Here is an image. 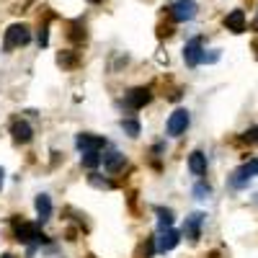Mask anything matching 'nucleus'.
Here are the masks:
<instances>
[{"instance_id":"obj_1","label":"nucleus","mask_w":258,"mask_h":258,"mask_svg":"<svg viewBox=\"0 0 258 258\" xmlns=\"http://www.w3.org/2000/svg\"><path fill=\"white\" fill-rule=\"evenodd\" d=\"M31 41V29L26 24H11L6 29V36H3V49L11 52L16 47H26Z\"/></svg>"},{"instance_id":"obj_2","label":"nucleus","mask_w":258,"mask_h":258,"mask_svg":"<svg viewBox=\"0 0 258 258\" xmlns=\"http://www.w3.org/2000/svg\"><path fill=\"white\" fill-rule=\"evenodd\" d=\"M170 18L178 21V24H183V21H194L199 13V6H197V0H176L173 6L168 8Z\"/></svg>"},{"instance_id":"obj_3","label":"nucleus","mask_w":258,"mask_h":258,"mask_svg":"<svg viewBox=\"0 0 258 258\" xmlns=\"http://www.w3.org/2000/svg\"><path fill=\"white\" fill-rule=\"evenodd\" d=\"M13 225H16V240H18V243H47V235L39 232L36 225L24 222V220H21V222L16 220Z\"/></svg>"},{"instance_id":"obj_4","label":"nucleus","mask_w":258,"mask_h":258,"mask_svg":"<svg viewBox=\"0 0 258 258\" xmlns=\"http://www.w3.org/2000/svg\"><path fill=\"white\" fill-rule=\"evenodd\" d=\"M150 101H153V91L145 88V85H140V88H132V91L124 96V106H126V109H132V111L145 109Z\"/></svg>"},{"instance_id":"obj_5","label":"nucleus","mask_w":258,"mask_h":258,"mask_svg":"<svg viewBox=\"0 0 258 258\" xmlns=\"http://www.w3.org/2000/svg\"><path fill=\"white\" fill-rule=\"evenodd\" d=\"M183 62L188 64V68H197L199 62H204V41H202V36H194L191 41H186Z\"/></svg>"},{"instance_id":"obj_6","label":"nucleus","mask_w":258,"mask_h":258,"mask_svg":"<svg viewBox=\"0 0 258 258\" xmlns=\"http://www.w3.org/2000/svg\"><path fill=\"white\" fill-rule=\"evenodd\" d=\"M188 121H191L188 111H186V109H176L173 114L168 116V124H165L168 135H170V137H181L186 129H188Z\"/></svg>"},{"instance_id":"obj_7","label":"nucleus","mask_w":258,"mask_h":258,"mask_svg":"<svg viewBox=\"0 0 258 258\" xmlns=\"http://www.w3.org/2000/svg\"><path fill=\"white\" fill-rule=\"evenodd\" d=\"M75 147L80 150V153H101V150L106 147V140L98 137V135H88V132H83L75 137Z\"/></svg>"},{"instance_id":"obj_8","label":"nucleus","mask_w":258,"mask_h":258,"mask_svg":"<svg viewBox=\"0 0 258 258\" xmlns=\"http://www.w3.org/2000/svg\"><path fill=\"white\" fill-rule=\"evenodd\" d=\"M181 240V232L173 230V227H168V230H160L158 232V238H155V250L158 253H168V250H173Z\"/></svg>"},{"instance_id":"obj_9","label":"nucleus","mask_w":258,"mask_h":258,"mask_svg":"<svg viewBox=\"0 0 258 258\" xmlns=\"http://www.w3.org/2000/svg\"><path fill=\"white\" fill-rule=\"evenodd\" d=\"M202 222H204V214H202V212H194V214H188V217H186L183 232H186V238H188L191 243H197V240L202 238Z\"/></svg>"},{"instance_id":"obj_10","label":"nucleus","mask_w":258,"mask_h":258,"mask_svg":"<svg viewBox=\"0 0 258 258\" xmlns=\"http://www.w3.org/2000/svg\"><path fill=\"white\" fill-rule=\"evenodd\" d=\"M11 135H13V140H16V142H21V145L31 142V137H34L29 121H24V119H16V121L11 124Z\"/></svg>"},{"instance_id":"obj_11","label":"nucleus","mask_w":258,"mask_h":258,"mask_svg":"<svg viewBox=\"0 0 258 258\" xmlns=\"http://www.w3.org/2000/svg\"><path fill=\"white\" fill-rule=\"evenodd\" d=\"M225 26L232 34H243L245 31V11H230L225 16Z\"/></svg>"},{"instance_id":"obj_12","label":"nucleus","mask_w":258,"mask_h":258,"mask_svg":"<svg viewBox=\"0 0 258 258\" xmlns=\"http://www.w3.org/2000/svg\"><path fill=\"white\" fill-rule=\"evenodd\" d=\"M124 163H126V160H124V155L119 153V150H114V147L103 155V168L109 170V173H119V170L124 168Z\"/></svg>"},{"instance_id":"obj_13","label":"nucleus","mask_w":258,"mask_h":258,"mask_svg":"<svg viewBox=\"0 0 258 258\" xmlns=\"http://www.w3.org/2000/svg\"><path fill=\"white\" fill-rule=\"evenodd\" d=\"M188 170L199 178L207 173V155L202 153V150H194V153L188 155Z\"/></svg>"},{"instance_id":"obj_14","label":"nucleus","mask_w":258,"mask_h":258,"mask_svg":"<svg viewBox=\"0 0 258 258\" xmlns=\"http://www.w3.org/2000/svg\"><path fill=\"white\" fill-rule=\"evenodd\" d=\"M36 214H39V222H47L52 217V199L47 194H39L36 197Z\"/></svg>"},{"instance_id":"obj_15","label":"nucleus","mask_w":258,"mask_h":258,"mask_svg":"<svg viewBox=\"0 0 258 258\" xmlns=\"http://www.w3.org/2000/svg\"><path fill=\"white\" fill-rule=\"evenodd\" d=\"M68 39L75 41V44H83L85 39H88V34H85V26L83 21H73V24H68Z\"/></svg>"},{"instance_id":"obj_16","label":"nucleus","mask_w":258,"mask_h":258,"mask_svg":"<svg viewBox=\"0 0 258 258\" xmlns=\"http://www.w3.org/2000/svg\"><path fill=\"white\" fill-rule=\"evenodd\" d=\"M158 227L160 230H168V227H173V212L170 209H158Z\"/></svg>"},{"instance_id":"obj_17","label":"nucleus","mask_w":258,"mask_h":258,"mask_svg":"<svg viewBox=\"0 0 258 258\" xmlns=\"http://www.w3.org/2000/svg\"><path fill=\"white\" fill-rule=\"evenodd\" d=\"M121 129L129 137H140V121L137 119H121Z\"/></svg>"},{"instance_id":"obj_18","label":"nucleus","mask_w":258,"mask_h":258,"mask_svg":"<svg viewBox=\"0 0 258 258\" xmlns=\"http://www.w3.org/2000/svg\"><path fill=\"white\" fill-rule=\"evenodd\" d=\"M57 62L62 64V68H75V64H78V54L70 52V49H68V52H59V54H57Z\"/></svg>"},{"instance_id":"obj_19","label":"nucleus","mask_w":258,"mask_h":258,"mask_svg":"<svg viewBox=\"0 0 258 258\" xmlns=\"http://www.w3.org/2000/svg\"><path fill=\"white\" fill-rule=\"evenodd\" d=\"M101 163H103V155H98V153H85V155H83V165L88 168V170L98 168Z\"/></svg>"},{"instance_id":"obj_20","label":"nucleus","mask_w":258,"mask_h":258,"mask_svg":"<svg viewBox=\"0 0 258 258\" xmlns=\"http://www.w3.org/2000/svg\"><path fill=\"white\" fill-rule=\"evenodd\" d=\"M88 183L96 186V188H111V186H114L109 178H101L98 173H91V176H88Z\"/></svg>"},{"instance_id":"obj_21","label":"nucleus","mask_w":258,"mask_h":258,"mask_svg":"<svg viewBox=\"0 0 258 258\" xmlns=\"http://www.w3.org/2000/svg\"><path fill=\"white\" fill-rule=\"evenodd\" d=\"M243 170H245V176L248 178H253V176H258V158H253V160H248L245 165H240Z\"/></svg>"},{"instance_id":"obj_22","label":"nucleus","mask_w":258,"mask_h":258,"mask_svg":"<svg viewBox=\"0 0 258 258\" xmlns=\"http://www.w3.org/2000/svg\"><path fill=\"white\" fill-rule=\"evenodd\" d=\"M243 140H245V142H248V145H253V142H258V124H255V126H250V129H248V132H245V135H243Z\"/></svg>"},{"instance_id":"obj_23","label":"nucleus","mask_w":258,"mask_h":258,"mask_svg":"<svg viewBox=\"0 0 258 258\" xmlns=\"http://www.w3.org/2000/svg\"><path fill=\"white\" fill-rule=\"evenodd\" d=\"M209 191H212V188H209V186H204V183H197V186H194V194H197L199 199L209 197Z\"/></svg>"},{"instance_id":"obj_24","label":"nucleus","mask_w":258,"mask_h":258,"mask_svg":"<svg viewBox=\"0 0 258 258\" xmlns=\"http://www.w3.org/2000/svg\"><path fill=\"white\" fill-rule=\"evenodd\" d=\"M49 44V34H47V26H41L39 31V47H47Z\"/></svg>"},{"instance_id":"obj_25","label":"nucleus","mask_w":258,"mask_h":258,"mask_svg":"<svg viewBox=\"0 0 258 258\" xmlns=\"http://www.w3.org/2000/svg\"><path fill=\"white\" fill-rule=\"evenodd\" d=\"M170 34H173V26H163V24L158 26V36H160V39H163V36H170Z\"/></svg>"},{"instance_id":"obj_26","label":"nucleus","mask_w":258,"mask_h":258,"mask_svg":"<svg viewBox=\"0 0 258 258\" xmlns=\"http://www.w3.org/2000/svg\"><path fill=\"white\" fill-rule=\"evenodd\" d=\"M0 258H16V255H11V253H3V255H0Z\"/></svg>"},{"instance_id":"obj_27","label":"nucleus","mask_w":258,"mask_h":258,"mask_svg":"<svg viewBox=\"0 0 258 258\" xmlns=\"http://www.w3.org/2000/svg\"><path fill=\"white\" fill-rule=\"evenodd\" d=\"M3 176H6V173H3V168H0V183H3Z\"/></svg>"},{"instance_id":"obj_28","label":"nucleus","mask_w":258,"mask_h":258,"mask_svg":"<svg viewBox=\"0 0 258 258\" xmlns=\"http://www.w3.org/2000/svg\"><path fill=\"white\" fill-rule=\"evenodd\" d=\"M91 3H101V0H91Z\"/></svg>"},{"instance_id":"obj_29","label":"nucleus","mask_w":258,"mask_h":258,"mask_svg":"<svg viewBox=\"0 0 258 258\" xmlns=\"http://www.w3.org/2000/svg\"><path fill=\"white\" fill-rule=\"evenodd\" d=\"M255 26H258V21H255Z\"/></svg>"}]
</instances>
